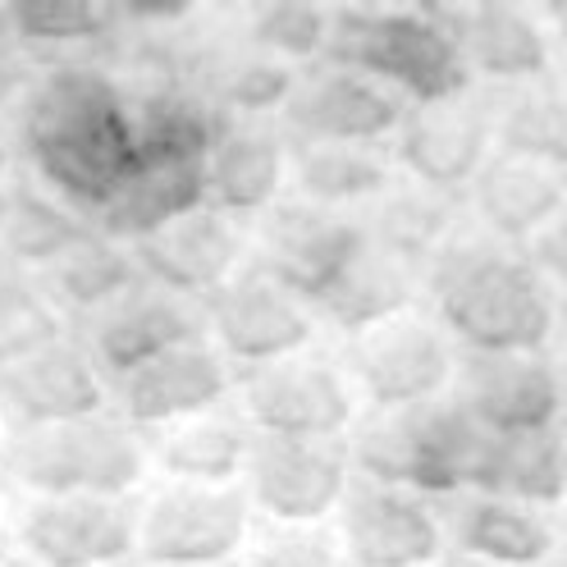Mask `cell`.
<instances>
[{"mask_svg":"<svg viewBox=\"0 0 567 567\" xmlns=\"http://www.w3.org/2000/svg\"><path fill=\"white\" fill-rule=\"evenodd\" d=\"M326 60L384 83L408 105L444 101L472 87L444 6H384V0L334 6Z\"/></svg>","mask_w":567,"mask_h":567,"instance_id":"cell-3","label":"cell"},{"mask_svg":"<svg viewBox=\"0 0 567 567\" xmlns=\"http://www.w3.org/2000/svg\"><path fill=\"white\" fill-rule=\"evenodd\" d=\"M83 234H87V225L79 220V210L64 206L47 188L14 184L0 197V243H6V252L28 270L47 275Z\"/></svg>","mask_w":567,"mask_h":567,"instance_id":"cell-33","label":"cell"},{"mask_svg":"<svg viewBox=\"0 0 567 567\" xmlns=\"http://www.w3.org/2000/svg\"><path fill=\"white\" fill-rule=\"evenodd\" d=\"M142 284L137 257L128 243L105 238L101 229H87L69 252L47 270V298L60 311H83L101 316L105 307H115L124 293H133Z\"/></svg>","mask_w":567,"mask_h":567,"instance_id":"cell-32","label":"cell"},{"mask_svg":"<svg viewBox=\"0 0 567 567\" xmlns=\"http://www.w3.org/2000/svg\"><path fill=\"white\" fill-rule=\"evenodd\" d=\"M302 69L279 64L261 51H252L243 38L206 51L197 64V96L220 120H275L289 101Z\"/></svg>","mask_w":567,"mask_h":567,"instance_id":"cell-30","label":"cell"},{"mask_svg":"<svg viewBox=\"0 0 567 567\" xmlns=\"http://www.w3.org/2000/svg\"><path fill=\"white\" fill-rule=\"evenodd\" d=\"M247 453H252V431L243 416L202 412L179 425L156 431V467L174 485H243Z\"/></svg>","mask_w":567,"mask_h":567,"instance_id":"cell-31","label":"cell"},{"mask_svg":"<svg viewBox=\"0 0 567 567\" xmlns=\"http://www.w3.org/2000/svg\"><path fill=\"white\" fill-rule=\"evenodd\" d=\"M348 567H435L449 554V526L435 499L352 476L339 508Z\"/></svg>","mask_w":567,"mask_h":567,"instance_id":"cell-14","label":"cell"},{"mask_svg":"<svg viewBox=\"0 0 567 567\" xmlns=\"http://www.w3.org/2000/svg\"><path fill=\"white\" fill-rule=\"evenodd\" d=\"M206 339V316L193 298H179L169 289L142 279L133 293H124L115 307L92 316V339L87 352L101 367V375L124 380L128 371L147 367L165 352Z\"/></svg>","mask_w":567,"mask_h":567,"instance_id":"cell-21","label":"cell"},{"mask_svg":"<svg viewBox=\"0 0 567 567\" xmlns=\"http://www.w3.org/2000/svg\"><path fill=\"white\" fill-rule=\"evenodd\" d=\"M472 225L489 238L513 247H536L545 234L563 229L567 216V174L558 161L540 156H508L494 152L489 165L467 188Z\"/></svg>","mask_w":567,"mask_h":567,"instance_id":"cell-19","label":"cell"},{"mask_svg":"<svg viewBox=\"0 0 567 567\" xmlns=\"http://www.w3.org/2000/svg\"><path fill=\"white\" fill-rule=\"evenodd\" d=\"M558 169L567 174V137H563V147H558Z\"/></svg>","mask_w":567,"mask_h":567,"instance_id":"cell-44","label":"cell"},{"mask_svg":"<svg viewBox=\"0 0 567 567\" xmlns=\"http://www.w3.org/2000/svg\"><path fill=\"white\" fill-rule=\"evenodd\" d=\"M453 367H457L453 339L444 334L435 316L416 307L343 339V371L352 380L358 403H367L371 412L444 399L453 389Z\"/></svg>","mask_w":567,"mask_h":567,"instance_id":"cell-6","label":"cell"},{"mask_svg":"<svg viewBox=\"0 0 567 567\" xmlns=\"http://www.w3.org/2000/svg\"><path fill=\"white\" fill-rule=\"evenodd\" d=\"M449 399L485 435L554 431L563 416L554 352H463L457 348Z\"/></svg>","mask_w":567,"mask_h":567,"instance_id":"cell-15","label":"cell"},{"mask_svg":"<svg viewBox=\"0 0 567 567\" xmlns=\"http://www.w3.org/2000/svg\"><path fill=\"white\" fill-rule=\"evenodd\" d=\"M453 42L463 51L467 79L499 87H526L558 74L563 47L558 23L545 6L526 0H472V6H444Z\"/></svg>","mask_w":567,"mask_h":567,"instance_id":"cell-10","label":"cell"},{"mask_svg":"<svg viewBox=\"0 0 567 567\" xmlns=\"http://www.w3.org/2000/svg\"><path fill=\"white\" fill-rule=\"evenodd\" d=\"M289 193V133L275 120H220L206 152V206L229 220L266 216Z\"/></svg>","mask_w":567,"mask_h":567,"instance_id":"cell-22","label":"cell"},{"mask_svg":"<svg viewBox=\"0 0 567 567\" xmlns=\"http://www.w3.org/2000/svg\"><path fill=\"white\" fill-rule=\"evenodd\" d=\"M6 161H10V152H6V142H0V174H6Z\"/></svg>","mask_w":567,"mask_h":567,"instance_id":"cell-45","label":"cell"},{"mask_svg":"<svg viewBox=\"0 0 567 567\" xmlns=\"http://www.w3.org/2000/svg\"><path fill=\"white\" fill-rule=\"evenodd\" d=\"M115 567H133V563H115Z\"/></svg>","mask_w":567,"mask_h":567,"instance_id":"cell-49","label":"cell"},{"mask_svg":"<svg viewBox=\"0 0 567 567\" xmlns=\"http://www.w3.org/2000/svg\"><path fill=\"white\" fill-rule=\"evenodd\" d=\"M32 83H38V79L28 74L23 47L14 42V32L6 28V19H0V111H6V105H14L19 96H28Z\"/></svg>","mask_w":567,"mask_h":567,"instance_id":"cell-39","label":"cell"},{"mask_svg":"<svg viewBox=\"0 0 567 567\" xmlns=\"http://www.w3.org/2000/svg\"><path fill=\"white\" fill-rule=\"evenodd\" d=\"M252 247L266 275H275L298 298L316 302L367 247V225L362 216L311 206L284 193L266 216H257Z\"/></svg>","mask_w":567,"mask_h":567,"instance_id":"cell-12","label":"cell"},{"mask_svg":"<svg viewBox=\"0 0 567 567\" xmlns=\"http://www.w3.org/2000/svg\"><path fill=\"white\" fill-rule=\"evenodd\" d=\"M19 142L47 193L101 216L137 165L133 92L96 64H60L23 96Z\"/></svg>","mask_w":567,"mask_h":567,"instance_id":"cell-1","label":"cell"},{"mask_svg":"<svg viewBox=\"0 0 567 567\" xmlns=\"http://www.w3.org/2000/svg\"><path fill=\"white\" fill-rule=\"evenodd\" d=\"M216 567H238V563H216Z\"/></svg>","mask_w":567,"mask_h":567,"instance_id":"cell-48","label":"cell"},{"mask_svg":"<svg viewBox=\"0 0 567 567\" xmlns=\"http://www.w3.org/2000/svg\"><path fill=\"white\" fill-rule=\"evenodd\" d=\"M252 540V504L243 485H161L137 508V558L147 567L238 563Z\"/></svg>","mask_w":567,"mask_h":567,"instance_id":"cell-8","label":"cell"},{"mask_svg":"<svg viewBox=\"0 0 567 567\" xmlns=\"http://www.w3.org/2000/svg\"><path fill=\"white\" fill-rule=\"evenodd\" d=\"M449 549L489 563V567H545L558 558V522L545 508H526V504H508L494 499V494H453L449 513Z\"/></svg>","mask_w":567,"mask_h":567,"instance_id":"cell-24","label":"cell"},{"mask_svg":"<svg viewBox=\"0 0 567 567\" xmlns=\"http://www.w3.org/2000/svg\"><path fill=\"white\" fill-rule=\"evenodd\" d=\"M421 289H425L421 270L380 252V247L367 238V247L352 257V266L330 284V289L311 302V311H316V326H334L343 339H352L380 321H394V316L412 311Z\"/></svg>","mask_w":567,"mask_h":567,"instance_id":"cell-28","label":"cell"},{"mask_svg":"<svg viewBox=\"0 0 567 567\" xmlns=\"http://www.w3.org/2000/svg\"><path fill=\"white\" fill-rule=\"evenodd\" d=\"M238 567H348L339 530L326 526H266L247 540Z\"/></svg>","mask_w":567,"mask_h":567,"instance_id":"cell-38","label":"cell"},{"mask_svg":"<svg viewBox=\"0 0 567 567\" xmlns=\"http://www.w3.org/2000/svg\"><path fill=\"white\" fill-rule=\"evenodd\" d=\"M554 567H567V536H563V545H558V558H554Z\"/></svg>","mask_w":567,"mask_h":567,"instance_id":"cell-43","label":"cell"},{"mask_svg":"<svg viewBox=\"0 0 567 567\" xmlns=\"http://www.w3.org/2000/svg\"><path fill=\"white\" fill-rule=\"evenodd\" d=\"M558 440H563V463H567V425H563V431H558Z\"/></svg>","mask_w":567,"mask_h":567,"instance_id":"cell-46","label":"cell"},{"mask_svg":"<svg viewBox=\"0 0 567 567\" xmlns=\"http://www.w3.org/2000/svg\"><path fill=\"white\" fill-rule=\"evenodd\" d=\"M105 408V375L92 352L79 343H55L38 358L0 371V412H10L23 431L92 421Z\"/></svg>","mask_w":567,"mask_h":567,"instance_id":"cell-23","label":"cell"},{"mask_svg":"<svg viewBox=\"0 0 567 567\" xmlns=\"http://www.w3.org/2000/svg\"><path fill=\"white\" fill-rule=\"evenodd\" d=\"M481 440V425L444 394L431 403L371 412L358 421L348 453L352 472L375 485L412 489L425 499H453L472 485Z\"/></svg>","mask_w":567,"mask_h":567,"instance_id":"cell-4","label":"cell"},{"mask_svg":"<svg viewBox=\"0 0 567 567\" xmlns=\"http://www.w3.org/2000/svg\"><path fill=\"white\" fill-rule=\"evenodd\" d=\"M399 174L444 193H467L494 156L489 96L467 87L444 101L408 105V115L389 142Z\"/></svg>","mask_w":567,"mask_h":567,"instance_id":"cell-13","label":"cell"},{"mask_svg":"<svg viewBox=\"0 0 567 567\" xmlns=\"http://www.w3.org/2000/svg\"><path fill=\"white\" fill-rule=\"evenodd\" d=\"M64 343V311L19 275L0 279V371Z\"/></svg>","mask_w":567,"mask_h":567,"instance_id":"cell-37","label":"cell"},{"mask_svg":"<svg viewBox=\"0 0 567 567\" xmlns=\"http://www.w3.org/2000/svg\"><path fill=\"white\" fill-rule=\"evenodd\" d=\"M467 489L494 494V499H508V504H526V508L554 513L567 499V463H563L558 431L485 435Z\"/></svg>","mask_w":567,"mask_h":567,"instance_id":"cell-29","label":"cell"},{"mask_svg":"<svg viewBox=\"0 0 567 567\" xmlns=\"http://www.w3.org/2000/svg\"><path fill=\"white\" fill-rule=\"evenodd\" d=\"M197 206H206V161L137 156L124 188L111 197V206H105L96 220H101L105 238L133 247Z\"/></svg>","mask_w":567,"mask_h":567,"instance_id":"cell-27","label":"cell"},{"mask_svg":"<svg viewBox=\"0 0 567 567\" xmlns=\"http://www.w3.org/2000/svg\"><path fill=\"white\" fill-rule=\"evenodd\" d=\"M10 476L38 499H128L152 467V449L124 421H69L47 431H19L6 453Z\"/></svg>","mask_w":567,"mask_h":567,"instance_id":"cell-5","label":"cell"},{"mask_svg":"<svg viewBox=\"0 0 567 567\" xmlns=\"http://www.w3.org/2000/svg\"><path fill=\"white\" fill-rule=\"evenodd\" d=\"M563 238H567V216H563Z\"/></svg>","mask_w":567,"mask_h":567,"instance_id":"cell-47","label":"cell"},{"mask_svg":"<svg viewBox=\"0 0 567 567\" xmlns=\"http://www.w3.org/2000/svg\"><path fill=\"white\" fill-rule=\"evenodd\" d=\"M234 394L252 435L343 440V431L358 421V394L348 371L311 348L266 367H247L234 380Z\"/></svg>","mask_w":567,"mask_h":567,"instance_id":"cell-7","label":"cell"},{"mask_svg":"<svg viewBox=\"0 0 567 567\" xmlns=\"http://www.w3.org/2000/svg\"><path fill=\"white\" fill-rule=\"evenodd\" d=\"M19 47H92L120 28V10L101 0H14L0 10Z\"/></svg>","mask_w":567,"mask_h":567,"instance_id":"cell-36","label":"cell"},{"mask_svg":"<svg viewBox=\"0 0 567 567\" xmlns=\"http://www.w3.org/2000/svg\"><path fill=\"white\" fill-rule=\"evenodd\" d=\"M485 96H489V115H494V152L558 161V147L567 137V96H563L558 79L526 83V87H499Z\"/></svg>","mask_w":567,"mask_h":567,"instance_id":"cell-34","label":"cell"},{"mask_svg":"<svg viewBox=\"0 0 567 567\" xmlns=\"http://www.w3.org/2000/svg\"><path fill=\"white\" fill-rule=\"evenodd\" d=\"M399 179L389 147L371 142H298L289 137V197L362 216Z\"/></svg>","mask_w":567,"mask_h":567,"instance_id":"cell-26","label":"cell"},{"mask_svg":"<svg viewBox=\"0 0 567 567\" xmlns=\"http://www.w3.org/2000/svg\"><path fill=\"white\" fill-rule=\"evenodd\" d=\"M463 210H467L463 193H444V188L416 184L408 174H399V179L362 210V225L380 252L408 261L425 279L431 261L453 243V234L467 225Z\"/></svg>","mask_w":567,"mask_h":567,"instance_id":"cell-25","label":"cell"},{"mask_svg":"<svg viewBox=\"0 0 567 567\" xmlns=\"http://www.w3.org/2000/svg\"><path fill=\"white\" fill-rule=\"evenodd\" d=\"M0 416H6V412H0Z\"/></svg>","mask_w":567,"mask_h":567,"instance_id":"cell-50","label":"cell"},{"mask_svg":"<svg viewBox=\"0 0 567 567\" xmlns=\"http://www.w3.org/2000/svg\"><path fill=\"white\" fill-rule=\"evenodd\" d=\"M243 252H247L243 225L210 206H197L174 225L133 243L142 279L179 298H193V302H206L210 293H220L243 270Z\"/></svg>","mask_w":567,"mask_h":567,"instance_id":"cell-18","label":"cell"},{"mask_svg":"<svg viewBox=\"0 0 567 567\" xmlns=\"http://www.w3.org/2000/svg\"><path fill=\"white\" fill-rule=\"evenodd\" d=\"M554 375H558V399H563V412H567V334L554 348Z\"/></svg>","mask_w":567,"mask_h":567,"instance_id":"cell-40","label":"cell"},{"mask_svg":"<svg viewBox=\"0 0 567 567\" xmlns=\"http://www.w3.org/2000/svg\"><path fill=\"white\" fill-rule=\"evenodd\" d=\"M234 380L238 375L225 362V352L210 339H197L128 371L124 380H115V389H120L124 425H133V431H165V425H179L188 416L216 412L225 394H234Z\"/></svg>","mask_w":567,"mask_h":567,"instance_id":"cell-20","label":"cell"},{"mask_svg":"<svg viewBox=\"0 0 567 567\" xmlns=\"http://www.w3.org/2000/svg\"><path fill=\"white\" fill-rule=\"evenodd\" d=\"M202 316L210 343L225 352V362H238L243 371L307 352L316 339L311 302L284 289L257 261L243 266L220 293H210L202 302Z\"/></svg>","mask_w":567,"mask_h":567,"instance_id":"cell-11","label":"cell"},{"mask_svg":"<svg viewBox=\"0 0 567 567\" xmlns=\"http://www.w3.org/2000/svg\"><path fill=\"white\" fill-rule=\"evenodd\" d=\"M352 453L343 440H279L252 435L243 494L270 526H326L352 485Z\"/></svg>","mask_w":567,"mask_h":567,"instance_id":"cell-9","label":"cell"},{"mask_svg":"<svg viewBox=\"0 0 567 567\" xmlns=\"http://www.w3.org/2000/svg\"><path fill=\"white\" fill-rule=\"evenodd\" d=\"M19 549L38 567H115L137 554V508L124 499H32Z\"/></svg>","mask_w":567,"mask_h":567,"instance_id":"cell-17","label":"cell"},{"mask_svg":"<svg viewBox=\"0 0 567 567\" xmlns=\"http://www.w3.org/2000/svg\"><path fill=\"white\" fill-rule=\"evenodd\" d=\"M403 115V96L334 60L307 64L279 111L284 133L298 142H371V147H389Z\"/></svg>","mask_w":567,"mask_h":567,"instance_id":"cell-16","label":"cell"},{"mask_svg":"<svg viewBox=\"0 0 567 567\" xmlns=\"http://www.w3.org/2000/svg\"><path fill=\"white\" fill-rule=\"evenodd\" d=\"M0 567H38V563H32L23 549H6V545H0Z\"/></svg>","mask_w":567,"mask_h":567,"instance_id":"cell-41","label":"cell"},{"mask_svg":"<svg viewBox=\"0 0 567 567\" xmlns=\"http://www.w3.org/2000/svg\"><path fill=\"white\" fill-rule=\"evenodd\" d=\"M330 19L334 6H311V0H257L238 14V38L279 60V64H321L330 51Z\"/></svg>","mask_w":567,"mask_h":567,"instance_id":"cell-35","label":"cell"},{"mask_svg":"<svg viewBox=\"0 0 567 567\" xmlns=\"http://www.w3.org/2000/svg\"><path fill=\"white\" fill-rule=\"evenodd\" d=\"M435 567H489V563H476V558H463V554H444Z\"/></svg>","mask_w":567,"mask_h":567,"instance_id":"cell-42","label":"cell"},{"mask_svg":"<svg viewBox=\"0 0 567 567\" xmlns=\"http://www.w3.org/2000/svg\"><path fill=\"white\" fill-rule=\"evenodd\" d=\"M431 316L463 352H549L567 302L536 247L489 238L472 220L425 270Z\"/></svg>","mask_w":567,"mask_h":567,"instance_id":"cell-2","label":"cell"}]
</instances>
